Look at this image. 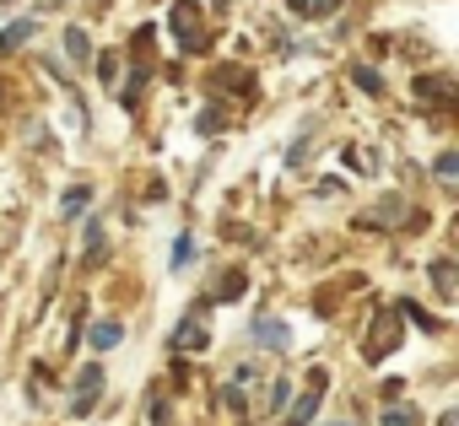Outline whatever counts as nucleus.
Segmentation results:
<instances>
[{
  "instance_id": "dca6fc26",
  "label": "nucleus",
  "mask_w": 459,
  "mask_h": 426,
  "mask_svg": "<svg viewBox=\"0 0 459 426\" xmlns=\"http://www.w3.org/2000/svg\"><path fill=\"white\" fill-rule=\"evenodd\" d=\"M287 6H292L298 17H330V12L341 6V0H287Z\"/></svg>"
},
{
  "instance_id": "412c9836",
  "label": "nucleus",
  "mask_w": 459,
  "mask_h": 426,
  "mask_svg": "<svg viewBox=\"0 0 459 426\" xmlns=\"http://www.w3.org/2000/svg\"><path fill=\"white\" fill-rule=\"evenodd\" d=\"M432 281H437V292H448V286H454V265L437 260V265H432Z\"/></svg>"
},
{
  "instance_id": "f8f14e48",
  "label": "nucleus",
  "mask_w": 459,
  "mask_h": 426,
  "mask_svg": "<svg viewBox=\"0 0 459 426\" xmlns=\"http://www.w3.org/2000/svg\"><path fill=\"white\" fill-rule=\"evenodd\" d=\"M384 426H421V410H416V405H400V399H394V405L384 410Z\"/></svg>"
},
{
  "instance_id": "ddd939ff",
  "label": "nucleus",
  "mask_w": 459,
  "mask_h": 426,
  "mask_svg": "<svg viewBox=\"0 0 459 426\" xmlns=\"http://www.w3.org/2000/svg\"><path fill=\"white\" fill-rule=\"evenodd\" d=\"M22 38H33V22H12L6 33H0V55H17V49H22Z\"/></svg>"
},
{
  "instance_id": "7ed1b4c3",
  "label": "nucleus",
  "mask_w": 459,
  "mask_h": 426,
  "mask_svg": "<svg viewBox=\"0 0 459 426\" xmlns=\"http://www.w3.org/2000/svg\"><path fill=\"white\" fill-rule=\"evenodd\" d=\"M394 345H400V319L384 308V313H378V324L368 329V345H362V351H368V362H384Z\"/></svg>"
},
{
  "instance_id": "a211bd4d",
  "label": "nucleus",
  "mask_w": 459,
  "mask_h": 426,
  "mask_svg": "<svg viewBox=\"0 0 459 426\" xmlns=\"http://www.w3.org/2000/svg\"><path fill=\"white\" fill-rule=\"evenodd\" d=\"M87 260H103V222H87Z\"/></svg>"
},
{
  "instance_id": "6ab92c4d",
  "label": "nucleus",
  "mask_w": 459,
  "mask_h": 426,
  "mask_svg": "<svg viewBox=\"0 0 459 426\" xmlns=\"http://www.w3.org/2000/svg\"><path fill=\"white\" fill-rule=\"evenodd\" d=\"M351 76H357V87H362V92H384V81H378V71H368V65H357Z\"/></svg>"
},
{
  "instance_id": "4468645a",
  "label": "nucleus",
  "mask_w": 459,
  "mask_h": 426,
  "mask_svg": "<svg viewBox=\"0 0 459 426\" xmlns=\"http://www.w3.org/2000/svg\"><path fill=\"white\" fill-rule=\"evenodd\" d=\"M65 55H71L76 65H87V60H92V44H87V33H82V28H71V33H65Z\"/></svg>"
},
{
  "instance_id": "0eeeda50",
  "label": "nucleus",
  "mask_w": 459,
  "mask_h": 426,
  "mask_svg": "<svg viewBox=\"0 0 459 426\" xmlns=\"http://www.w3.org/2000/svg\"><path fill=\"white\" fill-rule=\"evenodd\" d=\"M205 345H211V329H205L200 313H189V319L173 329V351H205Z\"/></svg>"
},
{
  "instance_id": "f03ea898",
  "label": "nucleus",
  "mask_w": 459,
  "mask_h": 426,
  "mask_svg": "<svg viewBox=\"0 0 459 426\" xmlns=\"http://www.w3.org/2000/svg\"><path fill=\"white\" fill-rule=\"evenodd\" d=\"M325 383H330V378H325V367H314V372H308V388H303V394H298V399H292V405L281 410V421H287V426H314Z\"/></svg>"
},
{
  "instance_id": "1a4fd4ad",
  "label": "nucleus",
  "mask_w": 459,
  "mask_h": 426,
  "mask_svg": "<svg viewBox=\"0 0 459 426\" xmlns=\"http://www.w3.org/2000/svg\"><path fill=\"white\" fill-rule=\"evenodd\" d=\"M119 340H125V324H119V319H98V324H92V335H87V345H92V351H114Z\"/></svg>"
},
{
  "instance_id": "4be33fe9",
  "label": "nucleus",
  "mask_w": 459,
  "mask_h": 426,
  "mask_svg": "<svg viewBox=\"0 0 459 426\" xmlns=\"http://www.w3.org/2000/svg\"><path fill=\"white\" fill-rule=\"evenodd\" d=\"M195 130H205V135H216V130H221V114H216V108H205V114L195 119Z\"/></svg>"
},
{
  "instance_id": "aec40b11",
  "label": "nucleus",
  "mask_w": 459,
  "mask_h": 426,
  "mask_svg": "<svg viewBox=\"0 0 459 426\" xmlns=\"http://www.w3.org/2000/svg\"><path fill=\"white\" fill-rule=\"evenodd\" d=\"M437 178H443V183H454V178H459V157H454V151H443V157H437Z\"/></svg>"
},
{
  "instance_id": "423d86ee",
  "label": "nucleus",
  "mask_w": 459,
  "mask_h": 426,
  "mask_svg": "<svg viewBox=\"0 0 459 426\" xmlns=\"http://www.w3.org/2000/svg\"><path fill=\"white\" fill-rule=\"evenodd\" d=\"M98 394H103V367L92 362V367H82V378H76V399H71V415H87V410L98 405Z\"/></svg>"
},
{
  "instance_id": "2eb2a0df",
  "label": "nucleus",
  "mask_w": 459,
  "mask_h": 426,
  "mask_svg": "<svg viewBox=\"0 0 459 426\" xmlns=\"http://www.w3.org/2000/svg\"><path fill=\"white\" fill-rule=\"evenodd\" d=\"M287 405H292V378H271V405H265V410L281 415Z\"/></svg>"
},
{
  "instance_id": "6e6552de",
  "label": "nucleus",
  "mask_w": 459,
  "mask_h": 426,
  "mask_svg": "<svg viewBox=\"0 0 459 426\" xmlns=\"http://www.w3.org/2000/svg\"><path fill=\"white\" fill-rule=\"evenodd\" d=\"M416 103H427V108H448V103H454V87H448L443 76H421V81H416Z\"/></svg>"
},
{
  "instance_id": "20e7f679",
  "label": "nucleus",
  "mask_w": 459,
  "mask_h": 426,
  "mask_svg": "<svg viewBox=\"0 0 459 426\" xmlns=\"http://www.w3.org/2000/svg\"><path fill=\"white\" fill-rule=\"evenodd\" d=\"M249 388H255V367L244 362V367H238L233 378H227V388H221V399H227V410H233L238 421L249 415Z\"/></svg>"
},
{
  "instance_id": "f257e3e1",
  "label": "nucleus",
  "mask_w": 459,
  "mask_h": 426,
  "mask_svg": "<svg viewBox=\"0 0 459 426\" xmlns=\"http://www.w3.org/2000/svg\"><path fill=\"white\" fill-rule=\"evenodd\" d=\"M168 28L178 33V49L184 55H200L205 49V12L195 6V0H178V6L168 12Z\"/></svg>"
},
{
  "instance_id": "f3484780",
  "label": "nucleus",
  "mask_w": 459,
  "mask_h": 426,
  "mask_svg": "<svg viewBox=\"0 0 459 426\" xmlns=\"http://www.w3.org/2000/svg\"><path fill=\"white\" fill-rule=\"evenodd\" d=\"M87 200H92V189H82V183H76V189H65L60 210H65V217H82V205H87Z\"/></svg>"
},
{
  "instance_id": "9d476101",
  "label": "nucleus",
  "mask_w": 459,
  "mask_h": 426,
  "mask_svg": "<svg viewBox=\"0 0 459 426\" xmlns=\"http://www.w3.org/2000/svg\"><path fill=\"white\" fill-rule=\"evenodd\" d=\"M244 286H249V276H244V270L233 265V270H227V276L216 281V292H211V302H238V297H244Z\"/></svg>"
},
{
  "instance_id": "39448f33",
  "label": "nucleus",
  "mask_w": 459,
  "mask_h": 426,
  "mask_svg": "<svg viewBox=\"0 0 459 426\" xmlns=\"http://www.w3.org/2000/svg\"><path fill=\"white\" fill-rule=\"evenodd\" d=\"M249 335H255V345H260V351H287V340H292L287 319H276V313H260Z\"/></svg>"
},
{
  "instance_id": "9b49d317",
  "label": "nucleus",
  "mask_w": 459,
  "mask_h": 426,
  "mask_svg": "<svg viewBox=\"0 0 459 426\" xmlns=\"http://www.w3.org/2000/svg\"><path fill=\"white\" fill-rule=\"evenodd\" d=\"M405 222V200L400 194H384L378 200V227H400Z\"/></svg>"
},
{
  "instance_id": "5701e85b",
  "label": "nucleus",
  "mask_w": 459,
  "mask_h": 426,
  "mask_svg": "<svg viewBox=\"0 0 459 426\" xmlns=\"http://www.w3.org/2000/svg\"><path fill=\"white\" fill-rule=\"evenodd\" d=\"M98 71H103V81L114 87V76H119V60H114V55H103V60H98Z\"/></svg>"
},
{
  "instance_id": "393cba45",
  "label": "nucleus",
  "mask_w": 459,
  "mask_h": 426,
  "mask_svg": "<svg viewBox=\"0 0 459 426\" xmlns=\"http://www.w3.org/2000/svg\"><path fill=\"white\" fill-rule=\"evenodd\" d=\"M335 426H357V421H335Z\"/></svg>"
},
{
  "instance_id": "b1692460",
  "label": "nucleus",
  "mask_w": 459,
  "mask_h": 426,
  "mask_svg": "<svg viewBox=\"0 0 459 426\" xmlns=\"http://www.w3.org/2000/svg\"><path fill=\"white\" fill-rule=\"evenodd\" d=\"M189 265V238H178V249H173V270H184Z\"/></svg>"
}]
</instances>
